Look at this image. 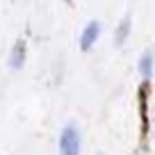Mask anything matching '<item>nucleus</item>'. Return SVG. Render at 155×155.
I'll list each match as a JSON object with an SVG mask.
<instances>
[{
	"instance_id": "nucleus-1",
	"label": "nucleus",
	"mask_w": 155,
	"mask_h": 155,
	"mask_svg": "<svg viewBox=\"0 0 155 155\" xmlns=\"http://www.w3.org/2000/svg\"><path fill=\"white\" fill-rule=\"evenodd\" d=\"M59 155H80V132L75 126H64L59 132V141H57Z\"/></svg>"
},
{
	"instance_id": "nucleus-2",
	"label": "nucleus",
	"mask_w": 155,
	"mask_h": 155,
	"mask_svg": "<svg viewBox=\"0 0 155 155\" xmlns=\"http://www.w3.org/2000/svg\"><path fill=\"white\" fill-rule=\"evenodd\" d=\"M98 37H101V23H98V21H89V23L84 25V30L80 32V48L89 50L98 41Z\"/></svg>"
},
{
	"instance_id": "nucleus-3",
	"label": "nucleus",
	"mask_w": 155,
	"mask_h": 155,
	"mask_svg": "<svg viewBox=\"0 0 155 155\" xmlns=\"http://www.w3.org/2000/svg\"><path fill=\"white\" fill-rule=\"evenodd\" d=\"M23 62H25V41H16V46L12 48V55H9V66L21 68Z\"/></svg>"
},
{
	"instance_id": "nucleus-4",
	"label": "nucleus",
	"mask_w": 155,
	"mask_h": 155,
	"mask_svg": "<svg viewBox=\"0 0 155 155\" xmlns=\"http://www.w3.org/2000/svg\"><path fill=\"white\" fill-rule=\"evenodd\" d=\"M153 66H155V57H153L150 50H146L139 57V73L144 75V80H148V78L153 75Z\"/></svg>"
},
{
	"instance_id": "nucleus-5",
	"label": "nucleus",
	"mask_w": 155,
	"mask_h": 155,
	"mask_svg": "<svg viewBox=\"0 0 155 155\" xmlns=\"http://www.w3.org/2000/svg\"><path fill=\"white\" fill-rule=\"evenodd\" d=\"M128 34H130V18L126 16V18L119 23L116 32H114V44L116 46H123V44H126V39H128Z\"/></svg>"
},
{
	"instance_id": "nucleus-6",
	"label": "nucleus",
	"mask_w": 155,
	"mask_h": 155,
	"mask_svg": "<svg viewBox=\"0 0 155 155\" xmlns=\"http://www.w3.org/2000/svg\"><path fill=\"white\" fill-rule=\"evenodd\" d=\"M66 2H71V0H66Z\"/></svg>"
}]
</instances>
